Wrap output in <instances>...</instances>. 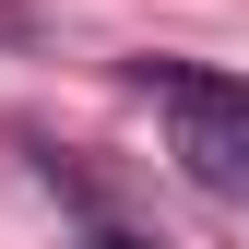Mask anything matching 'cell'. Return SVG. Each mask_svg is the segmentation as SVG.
<instances>
[{"instance_id": "cell-1", "label": "cell", "mask_w": 249, "mask_h": 249, "mask_svg": "<svg viewBox=\"0 0 249 249\" xmlns=\"http://www.w3.org/2000/svg\"><path fill=\"white\" fill-rule=\"evenodd\" d=\"M131 83L166 107V154L178 166L213 202H249V83L237 71H190V59H142Z\"/></svg>"}]
</instances>
